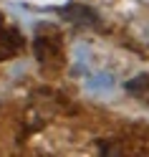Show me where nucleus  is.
<instances>
[{
	"mask_svg": "<svg viewBox=\"0 0 149 157\" xmlns=\"http://www.w3.org/2000/svg\"><path fill=\"white\" fill-rule=\"evenodd\" d=\"M126 89L132 94H136V96H142V99H149V76L147 74L144 76H136L134 81L126 84Z\"/></svg>",
	"mask_w": 149,
	"mask_h": 157,
	"instance_id": "obj_2",
	"label": "nucleus"
},
{
	"mask_svg": "<svg viewBox=\"0 0 149 157\" xmlns=\"http://www.w3.org/2000/svg\"><path fill=\"white\" fill-rule=\"evenodd\" d=\"M35 56L41 58L43 63L53 61L61 66L63 63V46H61V36H38L35 38Z\"/></svg>",
	"mask_w": 149,
	"mask_h": 157,
	"instance_id": "obj_1",
	"label": "nucleus"
}]
</instances>
